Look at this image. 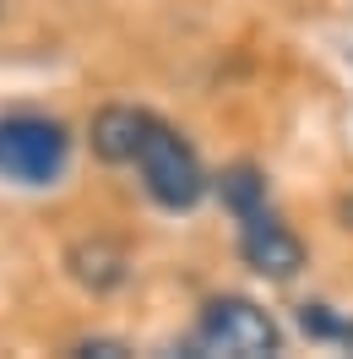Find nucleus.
Instances as JSON below:
<instances>
[{"instance_id":"1","label":"nucleus","mask_w":353,"mask_h":359,"mask_svg":"<svg viewBox=\"0 0 353 359\" xmlns=\"http://www.w3.org/2000/svg\"><path fill=\"white\" fill-rule=\"evenodd\" d=\"M191 354H223V359H266L283 354V332L277 321L256 305V299H240V294H223L201 311L196 332H191Z\"/></svg>"},{"instance_id":"2","label":"nucleus","mask_w":353,"mask_h":359,"mask_svg":"<svg viewBox=\"0 0 353 359\" xmlns=\"http://www.w3.org/2000/svg\"><path fill=\"white\" fill-rule=\"evenodd\" d=\"M136 169H141L147 196L158 207H169V212H185V207H196L207 196V169H201L196 147L163 120H153V131H147L141 153H136Z\"/></svg>"},{"instance_id":"3","label":"nucleus","mask_w":353,"mask_h":359,"mask_svg":"<svg viewBox=\"0 0 353 359\" xmlns=\"http://www.w3.org/2000/svg\"><path fill=\"white\" fill-rule=\"evenodd\" d=\"M71 136L49 114H6L0 120V175L17 185H55L66 175Z\"/></svg>"},{"instance_id":"4","label":"nucleus","mask_w":353,"mask_h":359,"mask_svg":"<svg viewBox=\"0 0 353 359\" xmlns=\"http://www.w3.org/2000/svg\"><path fill=\"white\" fill-rule=\"evenodd\" d=\"M240 256L250 272H261V278H293V272L305 267V245H299V234L288 224H277L272 212H250V218H240Z\"/></svg>"},{"instance_id":"5","label":"nucleus","mask_w":353,"mask_h":359,"mask_svg":"<svg viewBox=\"0 0 353 359\" xmlns=\"http://www.w3.org/2000/svg\"><path fill=\"white\" fill-rule=\"evenodd\" d=\"M147 131H153V114H147V109L109 104V109L92 114V153L104 158V163H136Z\"/></svg>"},{"instance_id":"6","label":"nucleus","mask_w":353,"mask_h":359,"mask_svg":"<svg viewBox=\"0 0 353 359\" xmlns=\"http://www.w3.org/2000/svg\"><path fill=\"white\" fill-rule=\"evenodd\" d=\"M66 267H71V278H76L82 289L109 294V289H120V283H125V272H131V256L114 245V240L92 234V240H76V245L66 250Z\"/></svg>"},{"instance_id":"7","label":"nucleus","mask_w":353,"mask_h":359,"mask_svg":"<svg viewBox=\"0 0 353 359\" xmlns=\"http://www.w3.org/2000/svg\"><path fill=\"white\" fill-rule=\"evenodd\" d=\"M223 202L234 207V212H240V218H250V212H261L266 207V180L256 175V169H250V163H234V169H228V175H223Z\"/></svg>"},{"instance_id":"8","label":"nucleus","mask_w":353,"mask_h":359,"mask_svg":"<svg viewBox=\"0 0 353 359\" xmlns=\"http://www.w3.org/2000/svg\"><path fill=\"white\" fill-rule=\"evenodd\" d=\"M299 327H305L310 337H331V343H348V348H353V327H348V321H337L326 305H299Z\"/></svg>"},{"instance_id":"9","label":"nucleus","mask_w":353,"mask_h":359,"mask_svg":"<svg viewBox=\"0 0 353 359\" xmlns=\"http://www.w3.org/2000/svg\"><path fill=\"white\" fill-rule=\"evenodd\" d=\"M76 354H125V348H120V343H104V337H98V343H82Z\"/></svg>"},{"instance_id":"10","label":"nucleus","mask_w":353,"mask_h":359,"mask_svg":"<svg viewBox=\"0 0 353 359\" xmlns=\"http://www.w3.org/2000/svg\"><path fill=\"white\" fill-rule=\"evenodd\" d=\"M337 212H342V224L353 229V196H348V202H342V207H337Z\"/></svg>"},{"instance_id":"11","label":"nucleus","mask_w":353,"mask_h":359,"mask_svg":"<svg viewBox=\"0 0 353 359\" xmlns=\"http://www.w3.org/2000/svg\"><path fill=\"white\" fill-rule=\"evenodd\" d=\"M0 11H6V0H0Z\"/></svg>"}]
</instances>
